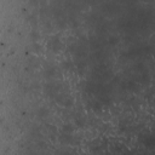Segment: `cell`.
Returning <instances> with one entry per match:
<instances>
[{
  "mask_svg": "<svg viewBox=\"0 0 155 155\" xmlns=\"http://www.w3.org/2000/svg\"><path fill=\"white\" fill-rule=\"evenodd\" d=\"M141 142L149 149L155 148V134H143L141 137Z\"/></svg>",
  "mask_w": 155,
  "mask_h": 155,
  "instance_id": "6da1fadb",
  "label": "cell"
},
{
  "mask_svg": "<svg viewBox=\"0 0 155 155\" xmlns=\"http://www.w3.org/2000/svg\"><path fill=\"white\" fill-rule=\"evenodd\" d=\"M62 133L71 134V133H73V126H71L70 124H65V125H63V127H62Z\"/></svg>",
  "mask_w": 155,
  "mask_h": 155,
  "instance_id": "7a4b0ae2",
  "label": "cell"
},
{
  "mask_svg": "<svg viewBox=\"0 0 155 155\" xmlns=\"http://www.w3.org/2000/svg\"><path fill=\"white\" fill-rule=\"evenodd\" d=\"M46 114H47V112L45 110V108H41V109L38 112V115H39L40 118H44V116H46Z\"/></svg>",
  "mask_w": 155,
  "mask_h": 155,
  "instance_id": "3957f363",
  "label": "cell"
},
{
  "mask_svg": "<svg viewBox=\"0 0 155 155\" xmlns=\"http://www.w3.org/2000/svg\"><path fill=\"white\" fill-rule=\"evenodd\" d=\"M61 155H71V154H70V153H68V151H63Z\"/></svg>",
  "mask_w": 155,
  "mask_h": 155,
  "instance_id": "277c9868",
  "label": "cell"
}]
</instances>
